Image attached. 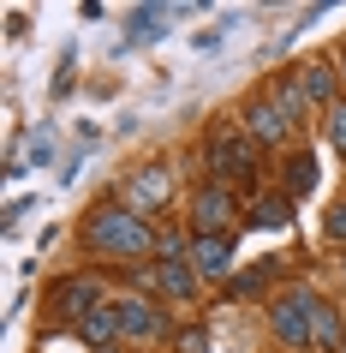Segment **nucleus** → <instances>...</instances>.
<instances>
[{"label": "nucleus", "mask_w": 346, "mask_h": 353, "mask_svg": "<svg viewBox=\"0 0 346 353\" xmlns=\"http://www.w3.org/2000/svg\"><path fill=\"white\" fill-rule=\"evenodd\" d=\"M287 216H292L287 198H263V204L251 210V222H257V228H287Z\"/></svg>", "instance_id": "obj_14"}, {"label": "nucleus", "mask_w": 346, "mask_h": 353, "mask_svg": "<svg viewBox=\"0 0 346 353\" xmlns=\"http://www.w3.org/2000/svg\"><path fill=\"white\" fill-rule=\"evenodd\" d=\"M227 222H233V192L227 186H203L197 192V228L203 234H221Z\"/></svg>", "instance_id": "obj_10"}, {"label": "nucleus", "mask_w": 346, "mask_h": 353, "mask_svg": "<svg viewBox=\"0 0 346 353\" xmlns=\"http://www.w3.org/2000/svg\"><path fill=\"white\" fill-rule=\"evenodd\" d=\"M167 192H173V168H167V162H149L144 174H131V180H126V204L138 210V216H149V210L167 204Z\"/></svg>", "instance_id": "obj_4"}, {"label": "nucleus", "mask_w": 346, "mask_h": 353, "mask_svg": "<svg viewBox=\"0 0 346 353\" xmlns=\"http://www.w3.org/2000/svg\"><path fill=\"white\" fill-rule=\"evenodd\" d=\"M78 335H84V341H113V335H120V330H113V305H102L96 317H84Z\"/></svg>", "instance_id": "obj_15"}, {"label": "nucleus", "mask_w": 346, "mask_h": 353, "mask_svg": "<svg viewBox=\"0 0 346 353\" xmlns=\"http://www.w3.org/2000/svg\"><path fill=\"white\" fill-rule=\"evenodd\" d=\"M274 108H281V114L292 120V114H305L310 102H305V90H299V84H281V90H274Z\"/></svg>", "instance_id": "obj_16"}, {"label": "nucleus", "mask_w": 346, "mask_h": 353, "mask_svg": "<svg viewBox=\"0 0 346 353\" xmlns=\"http://www.w3.org/2000/svg\"><path fill=\"white\" fill-rule=\"evenodd\" d=\"M328 144L346 156V102H334V108H328Z\"/></svg>", "instance_id": "obj_17"}, {"label": "nucleus", "mask_w": 346, "mask_h": 353, "mask_svg": "<svg viewBox=\"0 0 346 353\" xmlns=\"http://www.w3.org/2000/svg\"><path fill=\"white\" fill-rule=\"evenodd\" d=\"M209 168H215L221 180H227V174H251V144H245V138H227V132H221L215 144H209Z\"/></svg>", "instance_id": "obj_11"}, {"label": "nucleus", "mask_w": 346, "mask_h": 353, "mask_svg": "<svg viewBox=\"0 0 346 353\" xmlns=\"http://www.w3.org/2000/svg\"><path fill=\"white\" fill-rule=\"evenodd\" d=\"M269 323L287 347H346L340 335V312L328 305L316 288H287V294L269 305Z\"/></svg>", "instance_id": "obj_1"}, {"label": "nucleus", "mask_w": 346, "mask_h": 353, "mask_svg": "<svg viewBox=\"0 0 346 353\" xmlns=\"http://www.w3.org/2000/svg\"><path fill=\"white\" fill-rule=\"evenodd\" d=\"M323 234H328V240H340V245H346V204H334V210L323 216Z\"/></svg>", "instance_id": "obj_19"}, {"label": "nucleus", "mask_w": 346, "mask_h": 353, "mask_svg": "<svg viewBox=\"0 0 346 353\" xmlns=\"http://www.w3.org/2000/svg\"><path fill=\"white\" fill-rule=\"evenodd\" d=\"M84 245L102 252V258H144L155 240H149V222L131 204H102L90 222H84Z\"/></svg>", "instance_id": "obj_2"}, {"label": "nucleus", "mask_w": 346, "mask_h": 353, "mask_svg": "<svg viewBox=\"0 0 346 353\" xmlns=\"http://www.w3.org/2000/svg\"><path fill=\"white\" fill-rule=\"evenodd\" d=\"M340 78H346V60H340Z\"/></svg>", "instance_id": "obj_20"}, {"label": "nucleus", "mask_w": 346, "mask_h": 353, "mask_svg": "<svg viewBox=\"0 0 346 353\" xmlns=\"http://www.w3.org/2000/svg\"><path fill=\"white\" fill-rule=\"evenodd\" d=\"M113 330H120V341H155L167 317L155 299H113Z\"/></svg>", "instance_id": "obj_3"}, {"label": "nucleus", "mask_w": 346, "mask_h": 353, "mask_svg": "<svg viewBox=\"0 0 346 353\" xmlns=\"http://www.w3.org/2000/svg\"><path fill=\"white\" fill-rule=\"evenodd\" d=\"M54 162V138H48V132H36V138H30V156H12V168H6V174H24V168H48Z\"/></svg>", "instance_id": "obj_13"}, {"label": "nucleus", "mask_w": 346, "mask_h": 353, "mask_svg": "<svg viewBox=\"0 0 346 353\" xmlns=\"http://www.w3.org/2000/svg\"><path fill=\"white\" fill-rule=\"evenodd\" d=\"M155 288H162L167 299H191V294H197V263L162 252V258H155Z\"/></svg>", "instance_id": "obj_6"}, {"label": "nucleus", "mask_w": 346, "mask_h": 353, "mask_svg": "<svg viewBox=\"0 0 346 353\" xmlns=\"http://www.w3.org/2000/svg\"><path fill=\"white\" fill-rule=\"evenodd\" d=\"M316 180V156H292V192H310Z\"/></svg>", "instance_id": "obj_18"}, {"label": "nucleus", "mask_w": 346, "mask_h": 353, "mask_svg": "<svg viewBox=\"0 0 346 353\" xmlns=\"http://www.w3.org/2000/svg\"><path fill=\"white\" fill-rule=\"evenodd\" d=\"M162 19H180V6H131V24H126V42L138 48V42H155L167 30Z\"/></svg>", "instance_id": "obj_12"}, {"label": "nucleus", "mask_w": 346, "mask_h": 353, "mask_svg": "<svg viewBox=\"0 0 346 353\" xmlns=\"http://www.w3.org/2000/svg\"><path fill=\"white\" fill-rule=\"evenodd\" d=\"M191 263H197V276L227 281L233 276V240H227V234H197V240H191Z\"/></svg>", "instance_id": "obj_5"}, {"label": "nucleus", "mask_w": 346, "mask_h": 353, "mask_svg": "<svg viewBox=\"0 0 346 353\" xmlns=\"http://www.w3.org/2000/svg\"><path fill=\"white\" fill-rule=\"evenodd\" d=\"M292 84L305 90V102H328V108H334V90H340V66H328V60H305Z\"/></svg>", "instance_id": "obj_7"}, {"label": "nucleus", "mask_w": 346, "mask_h": 353, "mask_svg": "<svg viewBox=\"0 0 346 353\" xmlns=\"http://www.w3.org/2000/svg\"><path fill=\"white\" fill-rule=\"evenodd\" d=\"M287 126H292V120L274 108V102H251V108H245V132H251V144H281Z\"/></svg>", "instance_id": "obj_8"}, {"label": "nucleus", "mask_w": 346, "mask_h": 353, "mask_svg": "<svg viewBox=\"0 0 346 353\" xmlns=\"http://www.w3.org/2000/svg\"><path fill=\"white\" fill-rule=\"evenodd\" d=\"M54 305H60L66 317H78V323H84V312H90V317L102 312V288H96L90 276H78V281H66V288L54 294Z\"/></svg>", "instance_id": "obj_9"}, {"label": "nucleus", "mask_w": 346, "mask_h": 353, "mask_svg": "<svg viewBox=\"0 0 346 353\" xmlns=\"http://www.w3.org/2000/svg\"><path fill=\"white\" fill-rule=\"evenodd\" d=\"M340 353H346V347H340Z\"/></svg>", "instance_id": "obj_21"}]
</instances>
